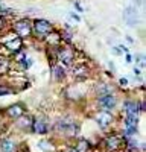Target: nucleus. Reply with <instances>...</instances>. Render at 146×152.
<instances>
[{
  "label": "nucleus",
  "instance_id": "obj_4",
  "mask_svg": "<svg viewBox=\"0 0 146 152\" xmlns=\"http://www.w3.org/2000/svg\"><path fill=\"white\" fill-rule=\"evenodd\" d=\"M97 104H99V108H101V110H104V111H111V110L116 108L117 99H116V96H113V94H104V96L99 97Z\"/></svg>",
  "mask_w": 146,
  "mask_h": 152
},
{
  "label": "nucleus",
  "instance_id": "obj_7",
  "mask_svg": "<svg viewBox=\"0 0 146 152\" xmlns=\"http://www.w3.org/2000/svg\"><path fill=\"white\" fill-rule=\"evenodd\" d=\"M26 113V108H24L21 104H14V105H9L6 110H5V114L11 119H20L24 116Z\"/></svg>",
  "mask_w": 146,
  "mask_h": 152
},
{
  "label": "nucleus",
  "instance_id": "obj_21",
  "mask_svg": "<svg viewBox=\"0 0 146 152\" xmlns=\"http://www.w3.org/2000/svg\"><path fill=\"white\" fill-rule=\"evenodd\" d=\"M120 84H122V85H123V84L126 85V84H128V79H120Z\"/></svg>",
  "mask_w": 146,
  "mask_h": 152
},
{
  "label": "nucleus",
  "instance_id": "obj_17",
  "mask_svg": "<svg viewBox=\"0 0 146 152\" xmlns=\"http://www.w3.org/2000/svg\"><path fill=\"white\" fill-rule=\"evenodd\" d=\"M73 73H75V76H76V78H84V76H87V73H88V69L85 67V66H79V67H75Z\"/></svg>",
  "mask_w": 146,
  "mask_h": 152
},
{
  "label": "nucleus",
  "instance_id": "obj_12",
  "mask_svg": "<svg viewBox=\"0 0 146 152\" xmlns=\"http://www.w3.org/2000/svg\"><path fill=\"white\" fill-rule=\"evenodd\" d=\"M105 143H107V148H108L110 151H117V149L122 146V142H120V138H119L117 135L108 137L107 140H105Z\"/></svg>",
  "mask_w": 146,
  "mask_h": 152
},
{
  "label": "nucleus",
  "instance_id": "obj_19",
  "mask_svg": "<svg viewBox=\"0 0 146 152\" xmlns=\"http://www.w3.org/2000/svg\"><path fill=\"white\" fill-rule=\"evenodd\" d=\"M3 26H5V18H3L2 15H0V31L3 29Z\"/></svg>",
  "mask_w": 146,
  "mask_h": 152
},
{
  "label": "nucleus",
  "instance_id": "obj_8",
  "mask_svg": "<svg viewBox=\"0 0 146 152\" xmlns=\"http://www.w3.org/2000/svg\"><path fill=\"white\" fill-rule=\"evenodd\" d=\"M31 126H32V129H34L35 134H46V132L49 131V126H47V123H46V120H44L43 117L34 119Z\"/></svg>",
  "mask_w": 146,
  "mask_h": 152
},
{
  "label": "nucleus",
  "instance_id": "obj_9",
  "mask_svg": "<svg viewBox=\"0 0 146 152\" xmlns=\"http://www.w3.org/2000/svg\"><path fill=\"white\" fill-rule=\"evenodd\" d=\"M96 120H97V123L101 125V128H108L110 125H111V122H113V116L110 114L108 111H102L101 114H97V117H96Z\"/></svg>",
  "mask_w": 146,
  "mask_h": 152
},
{
  "label": "nucleus",
  "instance_id": "obj_10",
  "mask_svg": "<svg viewBox=\"0 0 146 152\" xmlns=\"http://www.w3.org/2000/svg\"><path fill=\"white\" fill-rule=\"evenodd\" d=\"M123 111H126V114H131V116H139L140 105L137 102H132V100H126L123 104Z\"/></svg>",
  "mask_w": 146,
  "mask_h": 152
},
{
  "label": "nucleus",
  "instance_id": "obj_18",
  "mask_svg": "<svg viewBox=\"0 0 146 152\" xmlns=\"http://www.w3.org/2000/svg\"><path fill=\"white\" fill-rule=\"evenodd\" d=\"M75 149H78L79 152H88V149H90V143H88L87 140H81Z\"/></svg>",
  "mask_w": 146,
  "mask_h": 152
},
{
  "label": "nucleus",
  "instance_id": "obj_1",
  "mask_svg": "<svg viewBox=\"0 0 146 152\" xmlns=\"http://www.w3.org/2000/svg\"><path fill=\"white\" fill-rule=\"evenodd\" d=\"M34 32L36 37L40 38H46L50 32H53V24L50 21H47L44 18H38L34 21Z\"/></svg>",
  "mask_w": 146,
  "mask_h": 152
},
{
  "label": "nucleus",
  "instance_id": "obj_13",
  "mask_svg": "<svg viewBox=\"0 0 146 152\" xmlns=\"http://www.w3.org/2000/svg\"><path fill=\"white\" fill-rule=\"evenodd\" d=\"M0 152H15V143L9 138L0 140Z\"/></svg>",
  "mask_w": 146,
  "mask_h": 152
},
{
  "label": "nucleus",
  "instance_id": "obj_3",
  "mask_svg": "<svg viewBox=\"0 0 146 152\" xmlns=\"http://www.w3.org/2000/svg\"><path fill=\"white\" fill-rule=\"evenodd\" d=\"M31 23L29 20H18L14 23V34L20 38H24V37H29L31 35Z\"/></svg>",
  "mask_w": 146,
  "mask_h": 152
},
{
  "label": "nucleus",
  "instance_id": "obj_11",
  "mask_svg": "<svg viewBox=\"0 0 146 152\" xmlns=\"http://www.w3.org/2000/svg\"><path fill=\"white\" fill-rule=\"evenodd\" d=\"M125 20H126V23L129 24V26H134V24L137 23V11L134 9L132 6H129V8H126L125 9Z\"/></svg>",
  "mask_w": 146,
  "mask_h": 152
},
{
  "label": "nucleus",
  "instance_id": "obj_20",
  "mask_svg": "<svg viewBox=\"0 0 146 152\" xmlns=\"http://www.w3.org/2000/svg\"><path fill=\"white\" fill-rule=\"evenodd\" d=\"M70 15H72V18H75L76 21H79V20H81V18H79V17H78L76 14H73V12H72V14H70Z\"/></svg>",
  "mask_w": 146,
  "mask_h": 152
},
{
  "label": "nucleus",
  "instance_id": "obj_14",
  "mask_svg": "<svg viewBox=\"0 0 146 152\" xmlns=\"http://www.w3.org/2000/svg\"><path fill=\"white\" fill-rule=\"evenodd\" d=\"M9 70V59L0 55V75H5Z\"/></svg>",
  "mask_w": 146,
  "mask_h": 152
},
{
  "label": "nucleus",
  "instance_id": "obj_15",
  "mask_svg": "<svg viewBox=\"0 0 146 152\" xmlns=\"http://www.w3.org/2000/svg\"><path fill=\"white\" fill-rule=\"evenodd\" d=\"M125 126H139V116H131V114H126L125 117Z\"/></svg>",
  "mask_w": 146,
  "mask_h": 152
},
{
  "label": "nucleus",
  "instance_id": "obj_22",
  "mask_svg": "<svg viewBox=\"0 0 146 152\" xmlns=\"http://www.w3.org/2000/svg\"><path fill=\"white\" fill-rule=\"evenodd\" d=\"M69 152H79L78 149H72V151H69Z\"/></svg>",
  "mask_w": 146,
  "mask_h": 152
},
{
  "label": "nucleus",
  "instance_id": "obj_6",
  "mask_svg": "<svg viewBox=\"0 0 146 152\" xmlns=\"http://www.w3.org/2000/svg\"><path fill=\"white\" fill-rule=\"evenodd\" d=\"M56 128L66 134H76L78 132V125L70 119H61L56 125Z\"/></svg>",
  "mask_w": 146,
  "mask_h": 152
},
{
  "label": "nucleus",
  "instance_id": "obj_5",
  "mask_svg": "<svg viewBox=\"0 0 146 152\" xmlns=\"http://www.w3.org/2000/svg\"><path fill=\"white\" fill-rule=\"evenodd\" d=\"M56 55H58V58H59V61H61L63 66H70L73 62V59H75V52H73V49H70L67 46L63 47V49H59Z\"/></svg>",
  "mask_w": 146,
  "mask_h": 152
},
{
  "label": "nucleus",
  "instance_id": "obj_16",
  "mask_svg": "<svg viewBox=\"0 0 146 152\" xmlns=\"http://www.w3.org/2000/svg\"><path fill=\"white\" fill-rule=\"evenodd\" d=\"M53 73H55V79L56 81H61V79H64V76H66V70L63 66H56L53 69Z\"/></svg>",
  "mask_w": 146,
  "mask_h": 152
},
{
  "label": "nucleus",
  "instance_id": "obj_2",
  "mask_svg": "<svg viewBox=\"0 0 146 152\" xmlns=\"http://www.w3.org/2000/svg\"><path fill=\"white\" fill-rule=\"evenodd\" d=\"M2 43H3V47L8 49L9 52H12V53L18 52V50L21 49V44H23V43H21V38L17 37L15 34H12L11 37H6Z\"/></svg>",
  "mask_w": 146,
  "mask_h": 152
}]
</instances>
